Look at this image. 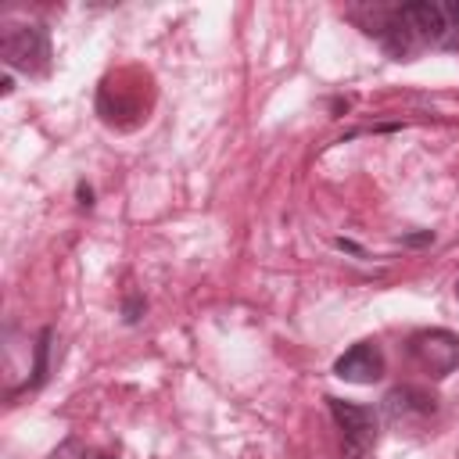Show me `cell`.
Masks as SVG:
<instances>
[{
  "label": "cell",
  "mask_w": 459,
  "mask_h": 459,
  "mask_svg": "<svg viewBox=\"0 0 459 459\" xmlns=\"http://www.w3.org/2000/svg\"><path fill=\"white\" fill-rule=\"evenodd\" d=\"M0 57H4L7 68L29 72V75H43L50 68V36H47V29L43 25H29V22L4 25Z\"/></svg>",
  "instance_id": "1"
},
{
  "label": "cell",
  "mask_w": 459,
  "mask_h": 459,
  "mask_svg": "<svg viewBox=\"0 0 459 459\" xmlns=\"http://www.w3.org/2000/svg\"><path fill=\"white\" fill-rule=\"evenodd\" d=\"M333 423L341 427L344 437V455L348 459H362L373 445H377V412L369 405L359 402H344V398H326Z\"/></svg>",
  "instance_id": "2"
},
{
  "label": "cell",
  "mask_w": 459,
  "mask_h": 459,
  "mask_svg": "<svg viewBox=\"0 0 459 459\" xmlns=\"http://www.w3.org/2000/svg\"><path fill=\"white\" fill-rule=\"evenodd\" d=\"M409 351L423 373L434 380L448 377L459 366V337L452 330H420L409 337Z\"/></svg>",
  "instance_id": "3"
},
{
  "label": "cell",
  "mask_w": 459,
  "mask_h": 459,
  "mask_svg": "<svg viewBox=\"0 0 459 459\" xmlns=\"http://www.w3.org/2000/svg\"><path fill=\"white\" fill-rule=\"evenodd\" d=\"M333 377L348 380V384H377L384 377V351L377 341H359L351 344L337 362H333Z\"/></svg>",
  "instance_id": "4"
},
{
  "label": "cell",
  "mask_w": 459,
  "mask_h": 459,
  "mask_svg": "<svg viewBox=\"0 0 459 459\" xmlns=\"http://www.w3.org/2000/svg\"><path fill=\"white\" fill-rule=\"evenodd\" d=\"M402 22L409 25V32L416 36L420 47H434V43H445V32L452 29L448 18H445V7L441 4H427V0H416V4H402L398 7Z\"/></svg>",
  "instance_id": "5"
},
{
  "label": "cell",
  "mask_w": 459,
  "mask_h": 459,
  "mask_svg": "<svg viewBox=\"0 0 459 459\" xmlns=\"http://www.w3.org/2000/svg\"><path fill=\"white\" fill-rule=\"evenodd\" d=\"M384 409L394 416V420H405V416H430L434 412V398L420 387H394L387 398H384Z\"/></svg>",
  "instance_id": "6"
},
{
  "label": "cell",
  "mask_w": 459,
  "mask_h": 459,
  "mask_svg": "<svg viewBox=\"0 0 459 459\" xmlns=\"http://www.w3.org/2000/svg\"><path fill=\"white\" fill-rule=\"evenodd\" d=\"M50 337H54V330H39V337H36V362H32V380H29V387H39V384H43V377H47V351H50Z\"/></svg>",
  "instance_id": "7"
},
{
  "label": "cell",
  "mask_w": 459,
  "mask_h": 459,
  "mask_svg": "<svg viewBox=\"0 0 459 459\" xmlns=\"http://www.w3.org/2000/svg\"><path fill=\"white\" fill-rule=\"evenodd\" d=\"M143 308H147L143 298H126V305H122V319H126V323H136V319L143 316Z\"/></svg>",
  "instance_id": "8"
},
{
  "label": "cell",
  "mask_w": 459,
  "mask_h": 459,
  "mask_svg": "<svg viewBox=\"0 0 459 459\" xmlns=\"http://www.w3.org/2000/svg\"><path fill=\"white\" fill-rule=\"evenodd\" d=\"M445 7V18H448V25L452 29H459V0H452V4H441Z\"/></svg>",
  "instance_id": "9"
},
{
  "label": "cell",
  "mask_w": 459,
  "mask_h": 459,
  "mask_svg": "<svg viewBox=\"0 0 459 459\" xmlns=\"http://www.w3.org/2000/svg\"><path fill=\"white\" fill-rule=\"evenodd\" d=\"M79 459H115L111 452H97V448H79Z\"/></svg>",
  "instance_id": "10"
},
{
  "label": "cell",
  "mask_w": 459,
  "mask_h": 459,
  "mask_svg": "<svg viewBox=\"0 0 459 459\" xmlns=\"http://www.w3.org/2000/svg\"><path fill=\"white\" fill-rule=\"evenodd\" d=\"M90 197H93V190H90V186H79V204H82V208H90V204H93Z\"/></svg>",
  "instance_id": "11"
},
{
  "label": "cell",
  "mask_w": 459,
  "mask_h": 459,
  "mask_svg": "<svg viewBox=\"0 0 459 459\" xmlns=\"http://www.w3.org/2000/svg\"><path fill=\"white\" fill-rule=\"evenodd\" d=\"M455 294H459V283H455Z\"/></svg>",
  "instance_id": "12"
}]
</instances>
